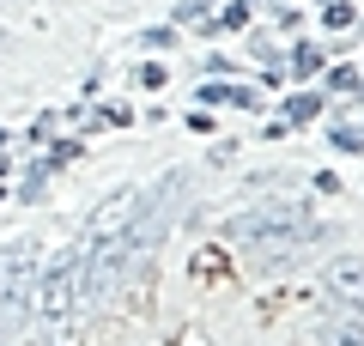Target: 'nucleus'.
<instances>
[{"label":"nucleus","instance_id":"9d476101","mask_svg":"<svg viewBox=\"0 0 364 346\" xmlns=\"http://www.w3.org/2000/svg\"><path fill=\"white\" fill-rule=\"evenodd\" d=\"M322 25H328V31L358 25V6H352V0H328V6H322Z\"/></svg>","mask_w":364,"mask_h":346},{"label":"nucleus","instance_id":"ddd939ff","mask_svg":"<svg viewBox=\"0 0 364 346\" xmlns=\"http://www.w3.org/2000/svg\"><path fill=\"white\" fill-rule=\"evenodd\" d=\"M73 158H79V140H61V146H55L49 158H37V164H43V170L55 177V170H61V164H73Z\"/></svg>","mask_w":364,"mask_h":346},{"label":"nucleus","instance_id":"6ab92c4d","mask_svg":"<svg viewBox=\"0 0 364 346\" xmlns=\"http://www.w3.org/2000/svg\"><path fill=\"white\" fill-rule=\"evenodd\" d=\"M0 346H6V322H0Z\"/></svg>","mask_w":364,"mask_h":346},{"label":"nucleus","instance_id":"6e6552de","mask_svg":"<svg viewBox=\"0 0 364 346\" xmlns=\"http://www.w3.org/2000/svg\"><path fill=\"white\" fill-rule=\"evenodd\" d=\"M316 115H322V91H298V98L286 103V128H304Z\"/></svg>","mask_w":364,"mask_h":346},{"label":"nucleus","instance_id":"20e7f679","mask_svg":"<svg viewBox=\"0 0 364 346\" xmlns=\"http://www.w3.org/2000/svg\"><path fill=\"white\" fill-rule=\"evenodd\" d=\"M322 292L334 298L340 310H352V316L364 322V256H340V261H328Z\"/></svg>","mask_w":364,"mask_h":346},{"label":"nucleus","instance_id":"0eeeda50","mask_svg":"<svg viewBox=\"0 0 364 346\" xmlns=\"http://www.w3.org/2000/svg\"><path fill=\"white\" fill-rule=\"evenodd\" d=\"M322 67H328V55L316 49V43H298V49L286 55V73H291V79H316Z\"/></svg>","mask_w":364,"mask_h":346},{"label":"nucleus","instance_id":"f8f14e48","mask_svg":"<svg viewBox=\"0 0 364 346\" xmlns=\"http://www.w3.org/2000/svg\"><path fill=\"white\" fill-rule=\"evenodd\" d=\"M249 13H255L249 0H231V6L219 13V25H213V31H243V25H249Z\"/></svg>","mask_w":364,"mask_h":346},{"label":"nucleus","instance_id":"f257e3e1","mask_svg":"<svg viewBox=\"0 0 364 346\" xmlns=\"http://www.w3.org/2000/svg\"><path fill=\"white\" fill-rule=\"evenodd\" d=\"M225 237H231L237 249H243L255 268H286V261H298L304 249L322 237V225H310V213L304 206H291V201H279V206H255V213H237L231 225H225Z\"/></svg>","mask_w":364,"mask_h":346},{"label":"nucleus","instance_id":"7ed1b4c3","mask_svg":"<svg viewBox=\"0 0 364 346\" xmlns=\"http://www.w3.org/2000/svg\"><path fill=\"white\" fill-rule=\"evenodd\" d=\"M37 273H43V249L31 237L0 249V322L6 328H18L31 316V304H37Z\"/></svg>","mask_w":364,"mask_h":346},{"label":"nucleus","instance_id":"4468645a","mask_svg":"<svg viewBox=\"0 0 364 346\" xmlns=\"http://www.w3.org/2000/svg\"><path fill=\"white\" fill-rule=\"evenodd\" d=\"M207 13H213L207 0H182L176 13H170V25H195V19H207Z\"/></svg>","mask_w":364,"mask_h":346},{"label":"nucleus","instance_id":"dca6fc26","mask_svg":"<svg viewBox=\"0 0 364 346\" xmlns=\"http://www.w3.org/2000/svg\"><path fill=\"white\" fill-rule=\"evenodd\" d=\"M140 49H176V25H158V31H146V37H140Z\"/></svg>","mask_w":364,"mask_h":346},{"label":"nucleus","instance_id":"aec40b11","mask_svg":"<svg viewBox=\"0 0 364 346\" xmlns=\"http://www.w3.org/2000/svg\"><path fill=\"white\" fill-rule=\"evenodd\" d=\"M0 146H6V128H0Z\"/></svg>","mask_w":364,"mask_h":346},{"label":"nucleus","instance_id":"f3484780","mask_svg":"<svg viewBox=\"0 0 364 346\" xmlns=\"http://www.w3.org/2000/svg\"><path fill=\"white\" fill-rule=\"evenodd\" d=\"M328 140H334V152H364V134L358 128H334Z\"/></svg>","mask_w":364,"mask_h":346},{"label":"nucleus","instance_id":"2eb2a0df","mask_svg":"<svg viewBox=\"0 0 364 346\" xmlns=\"http://www.w3.org/2000/svg\"><path fill=\"white\" fill-rule=\"evenodd\" d=\"M134 79H140L146 91H164V79H170V73H164V61H140V73H134Z\"/></svg>","mask_w":364,"mask_h":346},{"label":"nucleus","instance_id":"423d86ee","mask_svg":"<svg viewBox=\"0 0 364 346\" xmlns=\"http://www.w3.org/2000/svg\"><path fill=\"white\" fill-rule=\"evenodd\" d=\"M195 98H200V110H213V103H231V110H261V91L231 85V79H213V85L195 91Z\"/></svg>","mask_w":364,"mask_h":346},{"label":"nucleus","instance_id":"f03ea898","mask_svg":"<svg viewBox=\"0 0 364 346\" xmlns=\"http://www.w3.org/2000/svg\"><path fill=\"white\" fill-rule=\"evenodd\" d=\"M79 280H85V249H61V256L37 273V304H31V316H37L43 328H67L73 310L85 304Z\"/></svg>","mask_w":364,"mask_h":346},{"label":"nucleus","instance_id":"a211bd4d","mask_svg":"<svg viewBox=\"0 0 364 346\" xmlns=\"http://www.w3.org/2000/svg\"><path fill=\"white\" fill-rule=\"evenodd\" d=\"M43 182H49V170H43V164H31V170H25V201H37V194H43Z\"/></svg>","mask_w":364,"mask_h":346},{"label":"nucleus","instance_id":"39448f33","mask_svg":"<svg viewBox=\"0 0 364 346\" xmlns=\"http://www.w3.org/2000/svg\"><path fill=\"white\" fill-rule=\"evenodd\" d=\"M134 219H140V194L134 189H116L97 213H91V225H85V243H97V237H116V231H128Z\"/></svg>","mask_w":364,"mask_h":346},{"label":"nucleus","instance_id":"1a4fd4ad","mask_svg":"<svg viewBox=\"0 0 364 346\" xmlns=\"http://www.w3.org/2000/svg\"><path fill=\"white\" fill-rule=\"evenodd\" d=\"M322 340H328V346H364V322H358V316H352V322H328Z\"/></svg>","mask_w":364,"mask_h":346},{"label":"nucleus","instance_id":"412c9836","mask_svg":"<svg viewBox=\"0 0 364 346\" xmlns=\"http://www.w3.org/2000/svg\"><path fill=\"white\" fill-rule=\"evenodd\" d=\"M358 91H364V79H358Z\"/></svg>","mask_w":364,"mask_h":346},{"label":"nucleus","instance_id":"9b49d317","mask_svg":"<svg viewBox=\"0 0 364 346\" xmlns=\"http://www.w3.org/2000/svg\"><path fill=\"white\" fill-rule=\"evenodd\" d=\"M322 73H328V91H358V67H352V61H340V67H322Z\"/></svg>","mask_w":364,"mask_h":346}]
</instances>
